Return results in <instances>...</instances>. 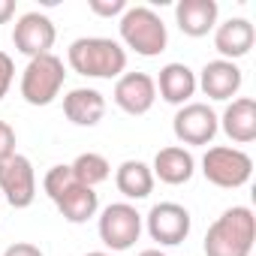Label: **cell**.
<instances>
[{
	"label": "cell",
	"instance_id": "obj_9",
	"mask_svg": "<svg viewBox=\"0 0 256 256\" xmlns=\"http://www.w3.org/2000/svg\"><path fill=\"white\" fill-rule=\"evenodd\" d=\"M145 226H148V235L160 244V247H175L181 244L187 235H190V226H193V217L184 205L178 202H157L148 217H145Z\"/></svg>",
	"mask_w": 256,
	"mask_h": 256
},
{
	"label": "cell",
	"instance_id": "obj_5",
	"mask_svg": "<svg viewBox=\"0 0 256 256\" xmlns=\"http://www.w3.org/2000/svg\"><path fill=\"white\" fill-rule=\"evenodd\" d=\"M202 175L208 184L220 187V190H238L250 181L253 175V160L247 151L241 148H229V145H214L205 151L202 157Z\"/></svg>",
	"mask_w": 256,
	"mask_h": 256
},
{
	"label": "cell",
	"instance_id": "obj_3",
	"mask_svg": "<svg viewBox=\"0 0 256 256\" xmlns=\"http://www.w3.org/2000/svg\"><path fill=\"white\" fill-rule=\"evenodd\" d=\"M118 30H120V42L142 58H157L169 46L166 24L151 6H126V12L118 22Z\"/></svg>",
	"mask_w": 256,
	"mask_h": 256
},
{
	"label": "cell",
	"instance_id": "obj_16",
	"mask_svg": "<svg viewBox=\"0 0 256 256\" xmlns=\"http://www.w3.org/2000/svg\"><path fill=\"white\" fill-rule=\"evenodd\" d=\"M256 42V28L247 18H229L214 28V48L220 52L223 60H238L244 58Z\"/></svg>",
	"mask_w": 256,
	"mask_h": 256
},
{
	"label": "cell",
	"instance_id": "obj_6",
	"mask_svg": "<svg viewBox=\"0 0 256 256\" xmlns=\"http://www.w3.org/2000/svg\"><path fill=\"white\" fill-rule=\"evenodd\" d=\"M96 232H100V241L108 250L124 253V250H130L142 235V214L130 202H112V205H106L100 211Z\"/></svg>",
	"mask_w": 256,
	"mask_h": 256
},
{
	"label": "cell",
	"instance_id": "obj_8",
	"mask_svg": "<svg viewBox=\"0 0 256 256\" xmlns=\"http://www.w3.org/2000/svg\"><path fill=\"white\" fill-rule=\"evenodd\" d=\"M0 193L18 211L36 202V172L24 154H12L0 163Z\"/></svg>",
	"mask_w": 256,
	"mask_h": 256
},
{
	"label": "cell",
	"instance_id": "obj_29",
	"mask_svg": "<svg viewBox=\"0 0 256 256\" xmlns=\"http://www.w3.org/2000/svg\"><path fill=\"white\" fill-rule=\"evenodd\" d=\"M84 256H112V253H106V250H90V253H84Z\"/></svg>",
	"mask_w": 256,
	"mask_h": 256
},
{
	"label": "cell",
	"instance_id": "obj_1",
	"mask_svg": "<svg viewBox=\"0 0 256 256\" xmlns=\"http://www.w3.org/2000/svg\"><path fill=\"white\" fill-rule=\"evenodd\" d=\"M256 241V217L247 205L226 208L205 232V256H250Z\"/></svg>",
	"mask_w": 256,
	"mask_h": 256
},
{
	"label": "cell",
	"instance_id": "obj_10",
	"mask_svg": "<svg viewBox=\"0 0 256 256\" xmlns=\"http://www.w3.org/2000/svg\"><path fill=\"white\" fill-rule=\"evenodd\" d=\"M54 40H58V28L46 12H24L12 28V46H16V52H22L28 58L52 54Z\"/></svg>",
	"mask_w": 256,
	"mask_h": 256
},
{
	"label": "cell",
	"instance_id": "obj_25",
	"mask_svg": "<svg viewBox=\"0 0 256 256\" xmlns=\"http://www.w3.org/2000/svg\"><path fill=\"white\" fill-rule=\"evenodd\" d=\"M12 78H16V64L6 52H0V100H4L12 88Z\"/></svg>",
	"mask_w": 256,
	"mask_h": 256
},
{
	"label": "cell",
	"instance_id": "obj_21",
	"mask_svg": "<svg viewBox=\"0 0 256 256\" xmlns=\"http://www.w3.org/2000/svg\"><path fill=\"white\" fill-rule=\"evenodd\" d=\"M70 169H72V178H76L78 184L94 187V190H96V184L108 181V175H112V163H108L102 154H96V151L78 154V157L70 163Z\"/></svg>",
	"mask_w": 256,
	"mask_h": 256
},
{
	"label": "cell",
	"instance_id": "obj_11",
	"mask_svg": "<svg viewBox=\"0 0 256 256\" xmlns=\"http://www.w3.org/2000/svg\"><path fill=\"white\" fill-rule=\"evenodd\" d=\"M112 100L120 112L126 114H148L157 102V84H154V76L148 72H124L118 82H114V90H112Z\"/></svg>",
	"mask_w": 256,
	"mask_h": 256
},
{
	"label": "cell",
	"instance_id": "obj_2",
	"mask_svg": "<svg viewBox=\"0 0 256 256\" xmlns=\"http://www.w3.org/2000/svg\"><path fill=\"white\" fill-rule=\"evenodd\" d=\"M66 64L84 78H120L126 72V48L108 36H82L70 46Z\"/></svg>",
	"mask_w": 256,
	"mask_h": 256
},
{
	"label": "cell",
	"instance_id": "obj_23",
	"mask_svg": "<svg viewBox=\"0 0 256 256\" xmlns=\"http://www.w3.org/2000/svg\"><path fill=\"white\" fill-rule=\"evenodd\" d=\"M88 10L100 18H114L126 12V0H88Z\"/></svg>",
	"mask_w": 256,
	"mask_h": 256
},
{
	"label": "cell",
	"instance_id": "obj_7",
	"mask_svg": "<svg viewBox=\"0 0 256 256\" xmlns=\"http://www.w3.org/2000/svg\"><path fill=\"white\" fill-rule=\"evenodd\" d=\"M217 130H220V120L208 102H187L172 118V133L181 142V148L184 145H211Z\"/></svg>",
	"mask_w": 256,
	"mask_h": 256
},
{
	"label": "cell",
	"instance_id": "obj_12",
	"mask_svg": "<svg viewBox=\"0 0 256 256\" xmlns=\"http://www.w3.org/2000/svg\"><path fill=\"white\" fill-rule=\"evenodd\" d=\"M244 84V76H241V66L232 64V60H208L202 66V72L196 76V88H202V94L208 100H232Z\"/></svg>",
	"mask_w": 256,
	"mask_h": 256
},
{
	"label": "cell",
	"instance_id": "obj_20",
	"mask_svg": "<svg viewBox=\"0 0 256 256\" xmlns=\"http://www.w3.org/2000/svg\"><path fill=\"white\" fill-rule=\"evenodd\" d=\"M54 205H58V211H60V217H64L66 223L82 226V223H88L90 217H96V211H100V196H96L94 187H84V184L76 181L66 193H60V196L54 199Z\"/></svg>",
	"mask_w": 256,
	"mask_h": 256
},
{
	"label": "cell",
	"instance_id": "obj_22",
	"mask_svg": "<svg viewBox=\"0 0 256 256\" xmlns=\"http://www.w3.org/2000/svg\"><path fill=\"white\" fill-rule=\"evenodd\" d=\"M72 184H76V178H72L70 163H58V166H52V169L46 172V178H42V190H46V196H48L52 202H54L60 193H66Z\"/></svg>",
	"mask_w": 256,
	"mask_h": 256
},
{
	"label": "cell",
	"instance_id": "obj_15",
	"mask_svg": "<svg viewBox=\"0 0 256 256\" xmlns=\"http://www.w3.org/2000/svg\"><path fill=\"white\" fill-rule=\"evenodd\" d=\"M154 84H157V90H160V96L169 102V106H187V102H193V94L199 90L196 88V72L187 66V64H181V60H172V64H166L163 70H160V76L154 78Z\"/></svg>",
	"mask_w": 256,
	"mask_h": 256
},
{
	"label": "cell",
	"instance_id": "obj_26",
	"mask_svg": "<svg viewBox=\"0 0 256 256\" xmlns=\"http://www.w3.org/2000/svg\"><path fill=\"white\" fill-rule=\"evenodd\" d=\"M4 256H46V253L36 244H30V241H16V244H10L4 250Z\"/></svg>",
	"mask_w": 256,
	"mask_h": 256
},
{
	"label": "cell",
	"instance_id": "obj_17",
	"mask_svg": "<svg viewBox=\"0 0 256 256\" xmlns=\"http://www.w3.org/2000/svg\"><path fill=\"white\" fill-rule=\"evenodd\" d=\"M151 172H154V178H160L163 184L181 187V184H187V181L196 175V160H193V154H190L187 148L169 145V148H160V151H157Z\"/></svg>",
	"mask_w": 256,
	"mask_h": 256
},
{
	"label": "cell",
	"instance_id": "obj_24",
	"mask_svg": "<svg viewBox=\"0 0 256 256\" xmlns=\"http://www.w3.org/2000/svg\"><path fill=\"white\" fill-rule=\"evenodd\" d=\"M16 145H18L16 130H12V126H10L6 120H0V163L10 160L12 154H18V151H16Z\"/></svg>",
	"mask_w": 256,
	"mask_h": 256
},
{
	"label": "cell",
	"instance_id": "obj_27",
	"mask_svg": "<svg viewBox=\"0 0 256 256\" xmlns=\"http://www.w3.org/2000/svg\"><path fill=\"white\" fill-rule=\"evenodd\" d=\"M16 16V0H0V24H6Z\"/></svg>",
	"mask_w": 256,
	"mask_h": 256
},
{
	"label": "cell",
	"instance_id": "obj_19",
	"mask_svg": "<svg viewBox=\"0 0 256 256\" xmlns=\"http://www.w3.org/2000/svg\"><path fill=\"white\" fill-rule=\"evenodd\" d=\"M154 172L148 163L142 160H124L118 169H114V187L124 199L130 202H139V199H148L154 193Z\"/></svg>",
	"mask_w": 256,
	"mask_h": 256
},
{
	"label": "cell",
	"instance_id": "obj_28",
	"mask_svg": "<svg viewBox=\"0 0 256 256\" xmlns=\"http://www.w3.org/2000/svg\"><path fill=\"white\" fill-rule=\"evenodd\" d=\"M139 256H166V253H163V250H157V247H148V250H142Z\"/></svg>",
	"mask_w": 256,
	"mask_h": 256
},
{
	"label": "cell",
	"instance_id": "obj_14",
	"mask_svg": "<svg viewBox=\"0 0 256 256\" xmlns=\"http://www.w3.org/2000/svg\"><path fill=\"white\" fill-rule=\"evenodd\" d=\"M217 120H220V130L235 145H250L256 139V100L253 96H235Z\"/></svg>",
	"mask_w": 256,
	"mask_h": 256
},
{
	"label": "cell",
	"instance_id": "obj_4",
	"mask_svg": "<svg viewBox=\"0 0 256 256\" xmlns=\"http://www.w3.org/2000/svg\"><path fill=\"white\" fill-rule=\"evenodd\" d=\"M66 70L58 54H40L30 58L22 72V96L28 106H52L64 88Z\"/></svg>",
	"mask_w": 256,
	"mask_h": 256
},
{
	"label": "cell",
	"instance_id": "obj_18",
	"mask_svg": "<svg viewBox=\"0 0 256 256\" xmlns=\"http://www.w3.org/2000/svg\"><path fill=\"white\" fill-rule=\"evenodd\" d=\"M64 114L76 126H96L106 114V96L96 88H72L64 96Z\"/></svg>",
	"mask_w": 256,
	"mask_h": 256
},
{
	"label": "cell",
	"instance_id": "obj_13",
	"mask_svg": "<svg viewBox=\"0 0 256 256\" xmlns=\"http://www.w3.org/2000/svg\"><path fill=\"white\" fill-rule=\"evenodd\" d=\"M220 6L217 0H178L175 4V24L184 36L202 40L217 28Z\"/></svg>",
	"mask_w": 256,
	"mask_h": 256
}]
</instances>
